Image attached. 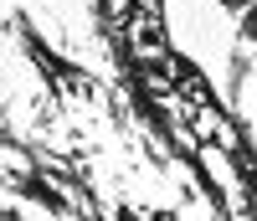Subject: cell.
I'll use <instances>...</instances> for the list:
<instances>
[{
    "label": "cell",
    "instance_id": "cell-1",
    "mask_svg": "<svg viewBox=\"0 0 257 221\" xmlns=\"http://www.w3.org/2000/svg\"><path fill=\"white\" fill-rule=\"evenodd\" d=\"M221 6H226V11H237V16H247V11L257 6V0H221Z\"/></svg>",
    "mask_w": 257,
    "mask_h": 221
}]
</instances>
